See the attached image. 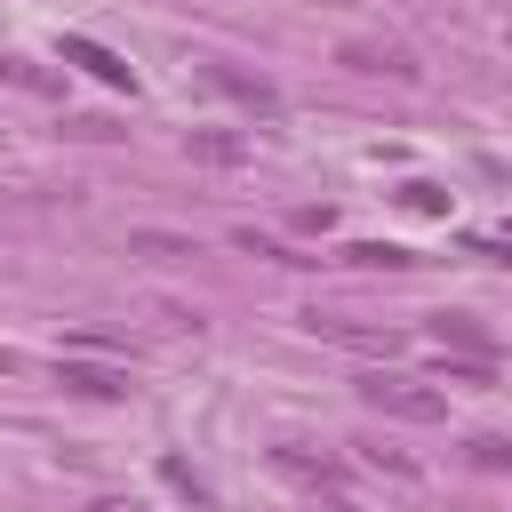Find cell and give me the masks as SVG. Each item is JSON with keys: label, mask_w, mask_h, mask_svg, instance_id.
Masks as SVG:
<instances>
[{"label": "cell", "mask_w": 512, "mask_h": 512, "mask_svg": "<svg viewBox=\"0 0 512 512\" xmlns=\"http://www.w3.org/2000/svg\"><path fill=\"white\" fill-rule=\"evenodd\" d=\"M360 400H368L376 416H400V424H440V416H448V392H432V384H416V376H392V368L360 376Z\"/></svg>", "instance_id": "1"}, {"label": "cell", "mask_w": 512, "mask_h": 512, "mask_svg": "<svg viewBox=\"0 0 512 512\" xmlns=\"http://www.w3.org/2000/svg\"><path fill=\"white\" fill-rule=\"evenodd\" d=\"M304 328L312 336H328V344H352V352H400V328H368V320H344V312H304Z\"/></svg>", "instance_id": "2"}, {"label": "cell", "mask_w": 512, "mask_h": 512, "mask_svg": "<svg viewBox=\"0 0 512 512\" xmlns=\"http://www.w3.org/2000/svg\"><path fill=\"white\" fill-rule=\"evenodd\" d=\"M208 88H216V96H232V104H248L256 120H272V112H280V88H272V80H256V72H240V64H208Z\"/></svg>", "instance_id": "3"}, {"label": "cell", "mask_w": 512, "mask_h": 512, "mask_svg": "<svg viewBox=\"0 0 512 512\" xmlns=\"http://www.w3.org/2000/svg\"><path fill=\"white\" fill-rule=\"evenodd\" d=\"M56 384H72V392H88V400H120V392H128V368H112V360H80V352H64V360H56Z\"/></svg>", "instance_id": "4"}, {"label": "cell", "mask_w": 512, "mask_h": 512, "mask_svg": "<svg viewBox=\"0 0 512 512\" xmlns=\"http://www.w3.org/2000/svg\"><path fill=\"white\" fill-rule=\"evenodd\" d=\"M64 56H72L80 72H96L104 88H136V72H128V64H120V56L104 48V40H80V32H72V40H64Z\"/></svg>", "instance_id": "5"}, {"label": "cell", "mask_w": 512, "mask_h": 512, "mask_svg": "<svg viewBox=\"0 0 512 512\" xmlns=\"http://www.w3.org/2000/svg\"><path fill=\"white\" fill-rule=\"evenodd\" d=\"M432 336H440V352L456 344V352H472V360H496V336H488L472 312H440V320H432Z\"/></svg>", "instance_id": "6"}, {"label": "cell", "mask_w": 512, "mask_h": 512, "mask_svg": "<svg viewBox=\"0 0 512 512\" xmlns=\"http://www.w3.org/2000/svg\"><path fill=\"white\" fill-rule=\"evenodd\" d=\"M184 152H192L200 168H240V160H248V136H224V128H192V136H184Z\"/></svg>", "instance_id": "7"}, {"label": "cell", "mask_w": 512, "mask_h": 512, "mask_svg": "<svg viewBox=\"0 0 512 512\" xmlns=\"http://www.w3.org/2000/svg\"><path fill=\"white\" fill-rule=\"evenodd\" d=\"M344 64H352V72H384V80H416L408 48H368V40H352V48H344Z\"/></svg>", "instance_id": "8"}, {"label": "cell", "mask_w": 512, "mask_h": 512, "mask_svg": "<svg viewBox=\"0 0 512 512\" xmlns=\"http://www.w3.org/2000/svg\"><path fill=\"white\" fill-rule=\"evenodd\" d=\"M344 264H384V272H400V264H408V248H392V240H352V248H344Z\"/></svg>", "instance_id": "9"}, {"label": "cell", "mask_w": 512, "mask_h": 512, "mask_svg": "<svg viewBox=\"0 0 512 512\" xmlns=\"http://www.w3.org/2000/svg\"><path fill=\"white\" fill-rule=\"evenodd\" d=\"M160 480H168L176 496H192V504H208V480H200V472H192L184 456H160Z\"/></svg>", "instance_id": "10"}, {"label": "cell", "mask_w": 512, "mask_h": 512, "mask_svg": "<svg viewBox=\"0 0 512 512\" xmlns=\"http://www.w3.org/2000/svg\"><path fill=\"white\" fill-rule=\"evenodd\" d=\"M128 248H136V256H160V264H176V256H192V240H176V232H136Z\"/></svg>", "instance_id": "11"}, {"label": "cell", "mask_w": 512, "mask_h": 512, "mask_svg": "<svg viewBox=\"0 0 512 512\" xmlns=\"http://www.w3.org/2000/svg\"><path fill=\"white\" fill-rule=\"evenodd\" d=\"M472 464H480V472H512V440H504V432H480V440H472Z\"/></svg>", "instance_id": "12"}, {"label": "cell", "mask_w": 512, "mask_h": 512, "mask_svg": "<svg viewBox=\"0 0 512 512\" xmlns=\"http://www.w3.org/2000/svg\"><path fill=\"white\" fill-rule=\"evenodd\" d=\"M400 200H408L416 216H440V208H448V192H440L432 176H416V184H400Z\"/></svg>", "instance_id": "13"}, {"label": "cell", "mask_w": 512, "mask_h": 512, "mask_svg": "<svg viewBox=\"0 0 512 512\" xmlns=\"http://www.w3.org/2000/svg\"><path fill=\"white\" fill-rule=\"evenodd\" d=\"M488 376H496V360H472V352L448 360V384H488Z\"/></svg>", "instance_id": "14"}, {"label": "cell", "mask_w": 512, "mask_h": 512, "mask_svg": "<svg viewBox=\"0 0 512 512\" xmlns=\"http://www.w3.org/2000/svg\"><path fill=\"white\" fill-rule=\"evenodd\" d=\"M240 248H248V256H272V264H296V256H288V248H280V240H272V232H256V224H248V232H240Z\"/></svg>", "instance_id": "15"}, {"label": "cell", "mask_w": 512, "mask_h": 512, "mask_svg": "<svg viewBox=\"0 0 512 512\" xmlns=\"http://www.w3.org/2000/svg\"><path fill=\"white\" fill-rule=\"evenodd\" d=\"M472 248H488V256H512V224H504V232H480Z\"/></svg>", "instance_id": "16"}, {"label": "cell", "mask_w": 512, "mask_h": 512, "mask_svg": "<svg viewBox=\"0 0 512 512\" xmlns=\"http://www.w3.org/2000/svg\"><path fill=\"white\" fill-rule=\"evenodd\" d=\"M96 512H120V504H96Z\"/></svg>", "instance_id": "17"}]
</instances>
